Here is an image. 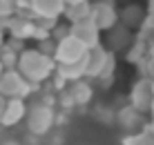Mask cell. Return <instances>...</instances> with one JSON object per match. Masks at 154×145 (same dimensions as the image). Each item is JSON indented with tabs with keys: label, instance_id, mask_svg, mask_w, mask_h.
<instances>
[{
	"label": "cell",
	"instance_id": "8",
	"mask_svg": "<svg viewBox=\"0 0 154 145\" xmlns=\"http://www.w3.org/2000/svg\"><path fill=\"white\" fill-rule=\"evenodd\" d=\"M123 145H154V134L145 127L139 134H127L123 138Z\"/></svg>",
	"mask_w": 154,
	"mask_h": 145
},
{
	"label": "cell",
	"instance_id": "5",
	"mask_svg": "<svg viewBox=\"0 0 154 145\" xmlns=\"http://www.w3.org/2000/svg\"><path fill=\"white\" fill-rule=\"evenodd\" d=\"M25 116H27V105H25V100H20V98H9L7 105H5V112H2V119H0V125L14 127V125H18Z\"/></svg>",
	"mask_w": 154,
	"mask_h": 145
},
{
	"label": "cell",
	"instance_id": "3",
	"mask_svg": "<svg viewBox=\"0 0 154 145\" xmlns=\"http://www.w3.org/2000/svg\"><path fill=\"white\" fill-rule=\"evenodd\" d=\"M27 127L31 134H36V136H42V134H47L51 130V125H54V110H51L47 103H36L31 105V110H27Z\"/></svg>",
	"mask_w": 154,
	"mask_h": 145
},
{
	"label": "cell",
	"instance_id": "7",
	"mask_svg": "<svg viewBox=\"0 0 154 145\" xmlns=\"http://www.w3.org/2000/svg\"><path fill=\"white\" fill-rule=\"evenodd\" d=\"M67 94H69V98H72V103H74V105L89 103V98H92V85L85 83V80H74Z\"/></svg>",
	"mask_w": 154,
	"mask_h": 145
},
{
	"label": "cell",
	"instance_id": "2",
	"mask_svg": "<svg viewBox=\"0 0 154 145\" xmlns=\"http://www.w3.org/2000/svg\"><path fill=\"white\" fill-rule=\"evenodd\" d=\"M31 92V83L23 78V74L18 69H5L0 76V94L5 98H27Z\"/></svg>",
	"mask_w": 154,
	"mask_h": 145
},
{
	"label": "cell",
	"instance_id": "10",
	"mask_svg": "<svg viewBox=\"0 0 154 145\" xmlns=\"http://www.w3.org/2000/svg\"><path fill=\"white\" fill-rule=\"evenodd\" d=\"M5 105H7V98L0 94V119H2V112H5Z\"/></svg>",
	"mask_w": 154,
	"mask_h": 145
},
{
	"label": "cell",
	"instance_id": "9",
	"mask_svg": "<svg viewBox=\"0 0 154 145\" xmlns=\"http://www.w3.org/2000/svg\"><path fill=\"white\" fill-rule=\"evenodd\" d=\"M16 11V0H0V18H9Z\"/></svg>",
	"mask_w": 154,
	"mask_h": 145
},
{
	"label": "cell",
	"instance_id": "11",
	"mask_svg": "<svg viewBox=\"0 0 154 145\" xmlns=\"http://www.w3.org/2000/svg\"><path fill=\"white\" fill-rule=\"evenodd\" d=\"M2 145H20V143H18V141H5Z\"/></svg>",
	"mask_w": 154,
	"mask_h": 145
},
{
	"label": "cell",
	"instance_id": "4",
	"mask_svg": "<svg viewBox=\"0 0 154 145\" xmlns=\"http://www.w3.org/2000/svg\"><path fill=\"white\" fill-rule=\"evenodd\" d=\"M130 105L134 107V110H139L141 114H145L147 110H152L154 107V80L143 78L132 87Z\"/></svg>",
	"mask_w": 154,
	"mask_h": 145
},
{
	"label": "cell",
	"instance_id": "6",
	"mask_svg": "<svg viewBox=\"0 0 154 145\" xmlns=\"http://www.w3.org/2000/svg\"><path fill=\"white\" fill-rule=\"evenodd\" d=\"M116 123H119V127H123L125 132L139 134V130L143 127V114L139 110H134L132 105H127L116 114Z\"/></svg>",
	"mask_w": 154,
	"mask_h": 145
},
{
	"label": "cell",
	"instance_id": "12",
	"mask_svg": "<svg viewBox=\"0 0 154 145\" xmlns=\"http://www.w3.org/2000/svg\"><path fill=\"white\" fill-rule=\"evenodd\" d=\"M2 72H5V67H2V63H0V76H2Z\"/></svg>",
	"mask_w": 154,
	"mask_h": 145
},
{
	"label": "cell",
	"instance_id": "1",
	"mask_svg": "<svg viewBox=\"0 0 154 145\" xmlns=\"http://www.w3.org/2000/svg\"><path fill=\"white\" fill-rule=\"evenodd\" d=\"M18 72L23 74L25 80H29L31 85L34 83H42L51 72V63L45 54L40 51H31V49H25L18 54V63H16Z\"/></svg>",
	"mask_w": 154,
	"mask_h": 145
}]
</instances>
